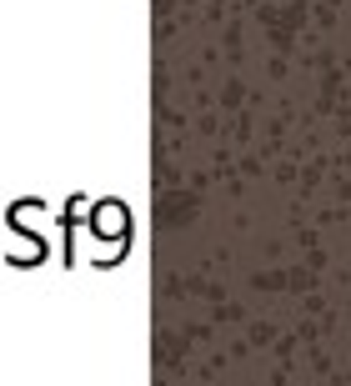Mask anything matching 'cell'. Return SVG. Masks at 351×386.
I'll return each instance as SVG.
<instances>
[{
    "label": "cell",
    "mask_w": 351,
    "mask_h": 386,
    "mask_svg": "<svg viewBox=\"0 0 351 386\" xmlns=\"http://www.w3.org/2000/svg\"><path fill=\"white\" fill-rule=\"evenodd\" d=\"M96 206H100V201H91V196H71L66 211H60V221H66V226H80V221L96 216Z\"/></svg>",
    "instance_id": "5b68a950"
},
{
    "label": "cell",
    "mask_w": 351,
    "mask_h": 386,
    "mask_svg": "<svg viewBox=\"0 0 351 386\" xmlns=\"http://www.w3.org/2000/svg\"><path fill=\"white\" fill-rule=\"evenodd\" d=\"M91 226L100 236H111V241H131V236H136V221H131V211L120 206V201H100L96 216H91Z\"/></svg>",
    "instance_id": "7a4b0ae2"
},
{
    "label": "cell",
    "mask_w": 351,
    "mask_h": 386,
    "mask_svg": "<svg viewBox=\"0 0 351 386\" xmlns=\"http://www.w3.org/2000/svg\"><path fill=\"white\" fill-rule=\"evenodd\" d=\"M131 251V241H111V236H100L91 221H80V226H71V256L75 261H96V266H111V261H120V256Z\"/></svg>",
    "instance_id": "6da1fadb"
},
{
    "label": "cell",
    "mask_w": 351,
    "mask_h": 386,
    "mask_svg": "<svg viewBox=\"0 0 351 386\" xmlns=\"http://www.w3.org/2000/svg\"><path fill=\"white\" fill-rule=\"evenodd\" d=\"M6 226L30 231V236H46V241H51L55 216H51V206H40V201H20V206H10V211H6Z\"/></svg>",
    "instance_id": "3957f363"
},
{
    "label": "cell",
    "mask_w": 351,
    "mask_h": 386,
    "mask_svg": "<svg viewBox=\"0 0 351 386\" xmlns=\"http://www.w3.org/2000/svg\"><path fill=\"white\" fill-rule=\"evenodd\" d=\"M40 256H46V236H30V231H15V226H10V236H6V261L35 266Z\"/></svg>",
    "instance_id": "277c9868"
}]
</instances>
